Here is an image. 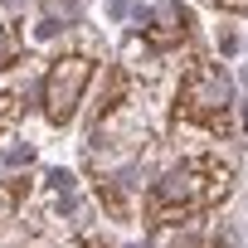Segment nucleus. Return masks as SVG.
<instances>
[{"instance_id":"1","label":"nucleus","mask_w":248,"mask_h":248,"mask_svg":"<svg viewBox=\"0 0 248 248\" xmlns=\"http://www.w3.org/2000/svg\"><path fill=\"white\" fill-rule=\"evenodd\" d=\"M233 195V166L224 156H190L170 166L151 190H146V219L151 224H185L195 214L219 209Z\"/></svg>"},{"instance_id":"2","label":"nucleus","mask_w":248,"mask_h":248,"mask_svg":"<svg viewBox=\"0 0 248 248\" xmlns=\"http://www.w3.org/2000/svg\"><path fill=\"white\" fill-rule=\"evenodd\" d=\"M175 122H190V127H204L214 137H229L238 122H233V78L224 73V63H190L180 73L175 88Z\"/></svg>"},{"instance_id":"3","label":"nucleus","mask_w":248,"mask_h":248,"mask_svg":"<svg viewBox=\"0 0 248 248\" xmlns=\"http://www.w3.org/2000/svg\"><path fill=\"white\" fill-rule=\"evenodd\" d=\"M93 73H97V63L88 54H59L49 63V73L39 83V112L49 117V127H68L78 117V102H83Z\"/></svg>"},{"instance_id":"4","label":"nucleus","mask_w":248,"mask_h":248,"mask_svg":"<svg viewBox=\"0 0 248 248\" xmlns=\"http://www.w3.org/2000/svg\"><path fill=\"white\" fill-rule=\"evenodd\" d=\"M190 34H195V15H190V5H180V0H161V5H151L146 20H141V39L156 54L180 49Z\"/></svg>"},{"instance_id":"5","label":"nucleus","mask_w":248,"mask_h":248,"mask_svg":"<svg viewBox=\"0 0 248 248\" xmlns=\"http://www.w3.org/2000/svg\"><path fill=\"white\" fill-rule=\"evenodd\" d=\"M30 195V175H0V229L15 219V209Z\"/></svg>"},{"instance_id":"6","label":"nucleus","mask_w":248,"mask_h":248,"mask_svg":"<svg viewBox=\"0 0 248 248\" xmlns=\"http://www.w3.org/2000/svg\"><path fill=\"white\" fill-rule=\"evenodd\" d=\"M20 54H25V34H20L15 25H0V73L15 68V63H20Z\"/></svg>"},{"instance_id":"7","label":"nucleus","mask_w":248,"mask_h":248,"mask_svg":"<svg viewBox=\"0 0 248 248\" xmlns=\"http://www.w3.org/2000/svg\"><path fill=\"white\" fill-rule=\"evenodd\" d=\"M20 112H25V97H20V93H10V88H0V137L15 132Z\"/></svg>"},{"instance_id":"8","label":"nucleus","mask_w":248,"mask_h":248,"mask_svg":"<svg viewBox=\"0 0 248 248\" xmlns=\"http://www.w3.org/2000/svg\"><path fill=\"white\" fill-rule=\"evenodd\" d=\"M219 10H229V15H248V0H214Z\"/></svg>"}]
</instances>
